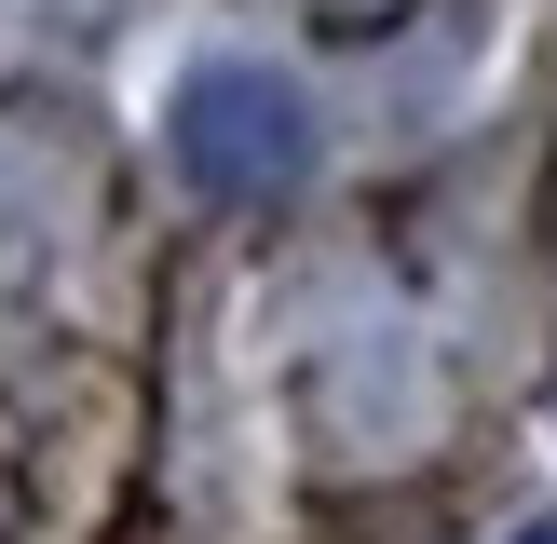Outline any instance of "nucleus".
<instances>
[{
	"label": "nucleus",
	"mask_w": 557,
	"mask_h": 544,
	"mask_svg": "<svg viewBox=\"0 0 557 544\" xmlns=\"http://www.w3.org/2000/svg\"><path fill=\"white\" fill-rule=\"evenodd\" d=\"M163 150H177V177L218 190V205H272V190H299V163H313V109H299V82L245 69V54H205V69L163 96Z\"/></svg>",
	"instance_id": "f257e3e1"
},
{
	"label": "nucleus",
	"mask_w": 557,
	"mask_h": 544,
	"mask_svg": "<svg viewBox=\"0 0 557 544\" xmlns=\"http://www.w3.org/2000/svg\"><path fill=\"white\" fill-rule=\"evenodd\" d=\"M517 544H557V517H531V531H517Z\"/></svg>",
	"instance_id": "f03ea898"
}]
</instances>
